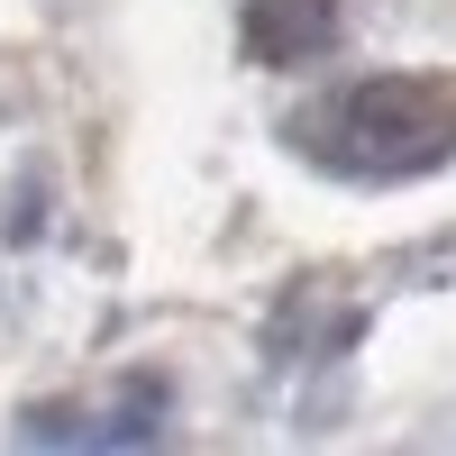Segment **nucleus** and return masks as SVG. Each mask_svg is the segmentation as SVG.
Listing matches in <instances>:
<instances>
[{
    "label": "nucleus",
    "mask_w": 456,
    "mask_h": 456,
    "mask_svg": "<svg viewBox=\"0 0 456 456\" xmlns=\"http://www.w3.org/2000/svg\"><path fill=\"white\" fill-rule=\"evenodd\" d=\"M283 137L338 183H420L456 156V92L420 73H365L292 110Z\"/></svg>",
    "instance_id": "obj_1"
},
{
    "label": "nucleus",
    "mask_w": 456,
    "mask_h": 456,
    "mask_svg": "<svg viewBox=\"0 0 456 456\" xmlns=\"http://www.w3.org/2000/svg\"><path fill=\"white\" fill-rule=\"evenodd\" d=\"M165 384L137 374L119 402H46V411H19V447H146L165 429Z\"/></svg>",
    "instance_id": "obj_2"
},
{
    "label": "nucleus",
    "mask_w": 456,
    "mask_h": 456,
    "mask_svg": "<svg viewBox=\"0 0 456 456\" xmlns=\"http://www.w3.org/2000/svg\"><path fill=\"white\" fill-rule=\"evenodd\" d=\"M329 37H338V0H247V55L274 73L329 55Z\"/></svg>",
    "instance_id": "obj_3"
}]
</instances>
